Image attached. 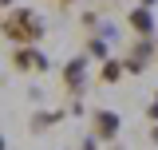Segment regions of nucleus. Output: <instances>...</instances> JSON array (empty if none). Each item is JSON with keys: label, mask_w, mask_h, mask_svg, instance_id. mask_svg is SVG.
I'll return each mask as SVG.
<instances>
[{"label": "nucleus", "mask_w": 158, "mask_h": 150, "mask_svg": "<svg viewBox=\"0 0 158 150\" xmlns=\"http://www.w3.org/2000/svg\"><path fill=\"white\" fill-rule=\"evenodd\" d=\"M79 150H99V138H95V134H91V138H87V142H83V146H79Z\"/></svg>", "instance_id": "11"}, {"label": "nucleus", "mask_w": 158, "mask_h": 150, "mask_svg": "<svg viewBox=\"0 0 158 150\" xmlns=\"http://www.w3.org/2000/svg\"><path fill=\"white\" fill-rule=\"evenodd\" d=\"M0 8H4V12H8V8H16V0H0Z\"/></svg>", "instance_id": "12"}, {"label": "nucleus", "mask_w": 158, "mask_h": 150, "mask_svg": "<svg viewBox=\"0 0 158 150\" xmlns=\"http://www.w3.org/2000/svg\"><path fill=\"white\" fill-rule=\"evenodd\" d=\"M146 119H150V123H158V91H154V103L146 107Z\"/></svg>", "instance_id": "10"}, {"label": "nucleus", "mask_w": 158, "mask_h": 150, "mask_svg": "<svg viewBox=\"0 0 158 150\" xmlns=\"http://www.w3.org/2000/svg\"><path fill=\"white\" fill-rule=\"evenodd\" d=\"M150 59H154V44H150V36H138L131 44V52L123 56V67H127V75H142Z\"/></svg>", "instance_id": "2"}, {"label": "nucleus", "mask_w": 158, "mask_h": 150, "mask_svg": "<svg viewBox=\"0 0 158 150\" xmlns=\"http://www.w3.org/2000/svg\"><path fill=\"white\" fill-rule=\"evenodd\" d=\"M115 150H123V146H115Z\"/></svg>", "instance_id": "17"}, {"label": "nucleus", "mask_w": 158, "mask_h": 150, "mask_svg": "<svg viewBox=\"0 0 158 150\" xmlns=\"http://www.w3.org/2000/svg\"><path fill=\"white\" fill-rule=\"evenodd\" d=\"M150 4H154V0H142V8H150Z\"/></svg>", "instance_id": "14"}, {"label": "nucleus", "mask_w": 158, "mask_h": 150, "mask_svg": "<svg viewBox=\"0 0 158 150\" xmlns=\"http://www.w3.org/2000/svg\"><path fill=\"white\" fill-rule=\"evenodd\" d=\"M0 32H4V40H12L16 48H28V44H40V40H44L48 24H44V16L32 12V8H8L4 20H0Z\"/></svg>", "instance_id": "1"}, {"label": "nucleus", "mask_w": 158, "mask_h": 150, "mask_svg": "<svg viewBox=\"0 0 158 150\" xmlns=\"http://www.w3.org/2000/svg\"><path fill=\"white\" fill-rule=\"evenodd\" d=\"M118 127H123V123H118L115 111H95V115H91V134H95L99 142H115Z\"/></svg>", "instance_id": "4"}, {"label": "nucleus", "mask_w": 158, "mask_h": 150, "mask_svg": "<svg viewBox=\"0 0 158 150\" xmlns=\"http://www.w3.org/2000/svg\"><path fill=\"white\" fill-rule=\"evenodd\" d=\"M127 24H131L135 36H150V32H154V16H150V8H142V4L127 16Z\"/></svg>", "instance_id": "6"}, {"label": "nucleus", "mask_w": 158, "mask_h": 150, "mask_svg": "<svg viewBox=\"0 0 158 150\" xmlns=\"http://www.w3.org/2000/svg\"><path fill=\"white\" fill-rule=\"evenodd\" d=\"M0 150H4V134H0Z\"/></svg>", "instance_id": "15"}, {"label": "nucleus", "mask_w": 158, "mask_h": 150, "mask_svg": "<svg viewBox=\"0 0 158 150\" xmlns=\"http://www.w3.org/2000/svg\"><path fill=\"white\" fill-rule=\"evenodd\" d=\"M59 4H71V0H59Z\"/></svg>", "instance_id": "16"}, {"label": "nucleus", "mask_w": 158, "mask_h": 150, "mask_svg": "<svg viewBox=\"0 0 158 150\" xmlns=\"http://www.w3.org/2000/svg\"><path fill=\"white\" fill-rule=\"evenodd\" d=\"M59 119H63V111H40V115H32V131H48V127H56Z\"/></svg>", "instance_id": "8"}, {"label": "nucleus", "mask_w": 158, "mask_h": 150, "mask_svg": "<svg viewBox=\"0 0 158 150\" xmlns=\"http://www.w3.org/2000/svg\"><path fill=\"white\" fill-rule=\"evenodd\" d=\"M123 59H103V67H99V83H118L123 79Z\"/></svg>", "instance_id": "7"}, {"label": "nucleus", "mask_w": 158, "mask_h": 150, "mask_svg": "<svg viewBox=\"0 0 158 150\" xmlns=\"http://www.w3.org/2000/svg\"><path fill=\"white\" fill-rule=\"evenodd\" d=\"M150 142H154V146H158V123H154V131H150Z\"/></svg>", "instance_id": "13"}, {"label": "nucleus", "mask_w": 158, "mask_h": 150, "mask_svg": "<svg viewBox=\"0 0 158 150\" xmlns=\"http://www.w3.org/2000/svg\"><path fill=\"white\" fill-rule=\"evenodd\" d=\"M12 67L16 71H28V75H40V71H48V56L40 52L36 44H28V48H16L12 52Z\"/></svg>", "instance_id": "3"}, {"label": "nucleus", "mask_w": 158, "mask_h": 150, "mask_svg": "<svg viewBox=\"0 0 158 150\" xmlns=\"http://www.w3.org/2000/svg\"><path fill=\"white\" fill-rule=\"evenodd\" d=\"M83 75H87V63H83V56H75V59H67V63H63V91L71 95V99L83 91Z\"/></svg>", "instance_id": "5"}, {"label": "nucleus", "mask_w": 158, "mask_h": 150, "mask_svg": "<svg viewBox=\"0 0 158 150\" xmlns=\"http://www.w3.org/2000/svg\"><path fill=\"white\" fill-rule=\"evenodd\" d=\"M87 56H95V59H111V56H107V40H103V36H91V40H87Z\"/></svg>", "instance_id": "9"}]
</instances>
